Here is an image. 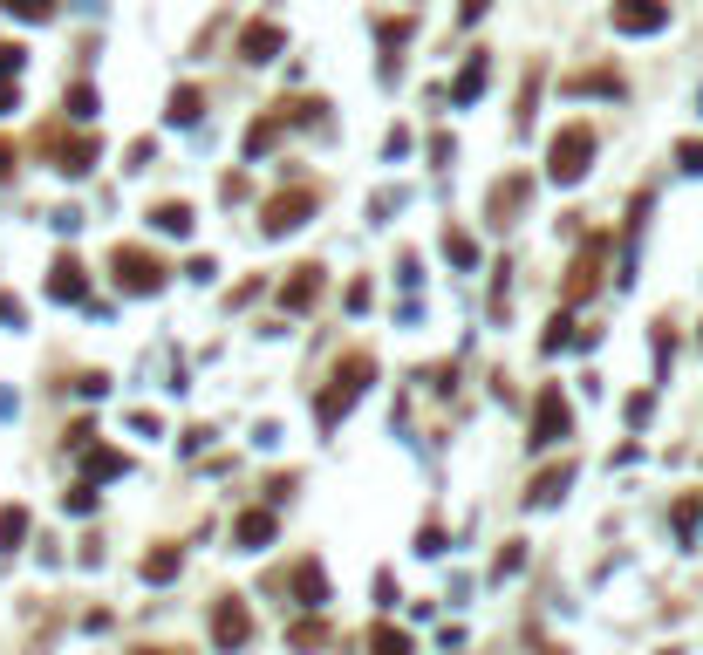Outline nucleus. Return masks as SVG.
<instances>
[{
	"label": "nucleus",
	"mask_w": 703,
	"mask_h": 655,
	"mask_svg": "<svg viewBox=\"0 0 703 655\" xmlns=\"http://www.w3.org/2000/svg\"><path fill=\"white\" fill-rule=\"evenodd\" d=\"M0 7H7V14H21V21H48V7H55V0H0Z\"/></svg>",
	"instance_id": "1"
},
{
	"label": "nucleus",
	"mask_w": 703,
	"mask_h": 655,
	"mask_svg": "<svg viewBox=\"0 0 703 655\" xmlns=\"http://www.w3.org/2000/svg\"><path fill=\"white\" fill-rule=\"evenodd\" d=\"M274 28H253V35H246V55H253V62H267V48H274Z\"/></svg>",
	"instance_id": "2"
},
{
	"label": "nucleus",
	"mask_w": 703,
	"mask_h": 655,
	"mask_svg": "<svg viewBox=\"0 0 703 655\" xmlns=\"http://www.w3.org/2000/svg\"><path fill=\"white\" fill-rule=\"evenodd\" d=\"M21 526H28L21 512H0V546H14V540H21Z\"/></svg>",
	"instance_id": "3"
},
{
	"label": "nucleus",
	"mask_w": 703,
	"mask_h": 655,
	"mask_svg": "<svg viewBox=\"0 0 703 655\" xmlns=\"http://www.w3.org/2000/svg\"><path fill=\"white\" fill-rule=\"evenodd\" d=\"M7 171H14V164H7V144H0V178H7Z\"/></svg>",
	"instance_id": "4"
}]
</instances>
